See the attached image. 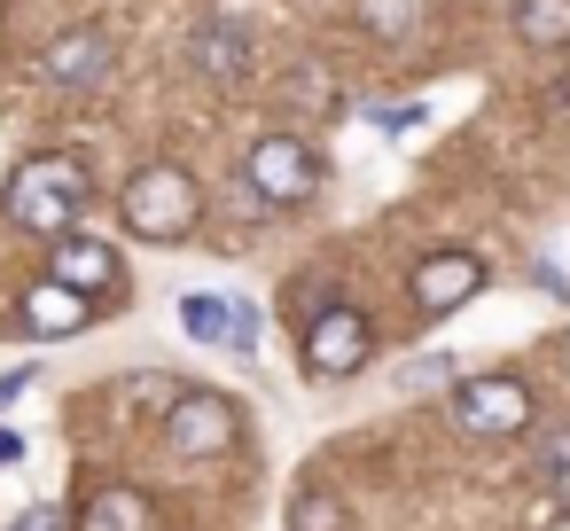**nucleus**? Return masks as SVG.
I'll return each mask as SVG.
<instances>
[{
    "mask_svg": "<svg viewBox=\"0 0 570 531\" xmlns=\"http://www.w3.org/2000/svg\"><path fill=\"white\" fill-rule=\"evenodd\" d=\"M9 219L24 227V235H48V243H63L79 219H87V204H95V173H87V157H71V149H32L17 173H9Z\"/></svg>",
    "mask_w": 570,
    "mask_h": 531,
    "instance_id": "obj_1",
    "label": "nucleus"
},
{
    "mask_svg": "<svg viewBox=\"0 0 570 531\" xmlns=\"http://www.w3.org/2000/svg\"><path fill=\"white\" fill-rule=\"evenodd\" d=\"M118 219H126V235H141V243H188V235L204 227V188H196L188 165H141V173L118 188Z\"/></svg>",
    "mask_w": 570,
    "mask_h": 531,
    "instance_id": "obj_2",
    "label": "nucleus"
},
{
    "mask_svg": "<svg viewBox=\"0 0 570 531\" xmlns=\"http://www.w3.org/2000/svg\"><path fill=\"white\" fill-rule=\"evenodd\" d=\"M243 188H250L266 212H297V204L321 188V149L297 141V134H258L250 157H243Z\"/></svg>",
    "mask_w": 570,
    "mask_h": 531,
    "instance_id": "obj_3",
    "label": "nucleus"
},
{
    "mask_svg": "<svg viewBox=\"0 0 570 531\" xmlns=\"http://www.w3.org/2000/svg\"><path fill=\"white\" fill-rule=\"evenodd\" d=\"M367 352H375V328H367L360 305H321V313L305 321V375L344 383V375L367 367Z\"/></svg>",
    "mask_w": 570,
    "mask_h": 531,
    "instance_id": "obj_4",
    "label": "nucleus"
},
{
    "mask_svg": "<svg viewBox=\"0 0 570 531\" xmlns=\"http://www.w3.org/2000/svg\"><path fill=\"white\" fill-rule=\"evenodd\" d=\"M453 422L469 437H515V430H531V383L523 375H469L453 391Z\"/></svg>",
    "mask_w": 570,
    "mask_h": 531,
    "instance_id": "obj_5",
    "label": "nucleus"
},
{
    "mask_svg": "<svg viewBox=\"0 0 570 531\" xmlns=\"http://www.w3.org/2000/svg\"><path fill=\"white\" fill-rule=\"evenodd\" d=\"M235 406L219 399V391H173V406H165V445L180 453V461H204V453H227L235 445Z\"/></svg>",
    "mask_w": 570,
    "mask_h": 531,
    "instance_id": "obj_6",
    "label": "nucleus"
},
{
    "mask_svg": "<svg viewBox=\"0 0 570 531\" xmlns=\"http://www.w3.org/2000/svg\"><path fill=\"white\" fill-rule=\"evenodd\" d=\"M110 71H118V48H110V32H102V24L63 32V40H48V56H40V79H48L56 95H95Z\"/></svg>",
    "mask_w": 570,
    "mask_h": 531,
    "instance_id": "obj_7",
    "label": "nucleus"
},
{
    "mask_svg": "<svg viewBox=\"0 0 570 531\" xmlns=\"http://www.w3.org/2000/svg\"><path fill=\"white\" fill-rule=\"evenodd\" d=\"M180 328H188L196 344H219V352H235V360H250V352H258V305H243V297L188 289V297H180Z\"/></svg>",
    "mask_w": 570,
    "mask_h": 531,
    "instance_id": "obj_8",
    "label": "nucleus"
},
{
    "mask_svg": "<svg viewBox=\"0 0 570 531\" xmlns=\"http://www.w3.org/2000/svg\"><path fill=\"white\" fill-rule=\"evenodd\" d=\"M414 305L438 321V313H461L476 289H484V258L476 250H430V258H414Z\"/></svg>",
    "mask_w": 570,
    "mask_h": 531,
    "instance_id": "obj_9",
    "label": "nucleus"
},
{
    "mask_svg": "<svg viewBox=\"0 0 570 531\" xmlns=\"http://www.w3.org/2000/svg\"><path fill=\"white\" fill-rule=\"evenodd\" d=\"M87 321H95V297H87V289H71V282H56V274H48V282H32V289L17 297V328H24V336H40V344L79 336Z\"/></svg>",
    "mask_w": 570,
    "mask_h": 531,
    "instance_id": "obj_10",
    "label": "nucleus"
},
{
    "mask_svg": "<svg viewBox=\"0 0 570 531\" xmlns=\"http://www.w3.org/2000/svg\"><path fill=\"white\" fill-rule=\"evenodd\" d=\"M188 63H196L204 79L235 87V79L250 71V24H243V17H204V24L188 32Z\"/></svg>",
    "mask_w": 570,
    "mask_h": 531,
    "instance_id": "obj_11",
    "label": "nucleus"
},
{
    "mask_svg": "<svg viewBox=\"0 0 570 531\" xmlns=\"http://www.w3.org/2000/svg\"><path fill=\"white\" fill-rule=\"evenodd\" d=\"M56 282L102 297V289H118V250L95 243V235H63V243H56Z\"/></svg>",
    "mask_w": 570,
    "mask_h": 531,
    "instance_id": "obj_12",
    "label": "nucleus"
},
{
    "mask_svg": "<svg viewBox=\"0 0 570 531\" xmlns=\"http://www.w3.org/2000/svg\"><path fill=\"white\" fill-rule=\"evenodd\" d=\"M79 531H157V500L141 484H102L79 508Z\"/></svg>",
    "mask_w": 570,
    "mask_h": 531,
    "instance_id": "obj_13",
    "label": "nucleus"
},
{
    "mask_svg": "<svg viewBox=\"0 0 570 531\" xmlns=\"http://www.w3.org/2000/svg\"><path fill=\"white\" fill-rule=\"evenodd\" d=\"M515 40L523 48H539V56H554V48H570V0H515Z\"/></svg>",
    "mask_w": 570,
    "mask_h": 531,
    "instance_id": "obj_14",
    "label": "nucleus"
},
{
    "mask_svg": "<svg viewBox=\"0 0 570 531\" xmlns=\"http://www.w3.org/2000/svg\"><path fill=\"white\" fill-rule=\"evenodd\" d=\"M422 24V0H360V32L367 40H406Z\"/></svg>",
    "mask_w": 570,
    "mask_h": 531,
    "instance_id": "obj_15",
    "label": "nucleus"
},
{
    "mask_svg": "<svg viewBox=\"0 0 570 531\" xmlns=\"http://www.w3.org/2000/svg\"><path fill=\"white\" fill-rule=\"evenodd\" d=\"M539 476H547L554 508H570V430H554V437L539 445Z\"/></svg>",
    "mask_w": 570,
    "mask_h": 531,
    "instance_id": "obj_16",
    "label": "nucleus"
},
{
    "mask_svg": "<svg viewBox=\"0 0 570 531\" xmlns=\"http://www.w3.org/2000/svg\"><path fill=\"white\" fill-rule=\"evenodd\" d=\"M289 531H344V508L336 500H297L289 508Z\"/></svg>",
    "mask_w": 570,
    "mask_h": 531,
    "instance_id": "obj_17",
    "label": "nucleus"
},
{
    "mask_svg": "<svg viewBox=\"0 0 570 531\" xmlns=\"http://www.w3.org/2000/svg\"><path fill=\"white\" fill-rule=\"evenodd\" d=\"M375 126H383V134H399V126H422V102H399V110H375Z\"/></svg>",
    "mask_w": 570,
    "mask_h": 531,
    "instance_id": "obj_18",
    "label": "nucleus"
},
{
    "mask_svg": "<svg viewBox=\"0 0 570 531\" xmlns=\"http://www.w3.org/2000/svg\"><path fill=\"white\" fill-rule=\"evenodd\" d=\"M24 383H32V367H9V375H0V406H9V399H24Z\"/></svg>",
    "mask_w": 570,
    "mask_h": 531,
    "instance_id": "obj_19",
    "label": "nucleus"
},
{
    "mask_svg": "<svg viewBox=\"0 0 570 531\" xmlns=\"http://www.w3.org/2000/svg\"><path fill=\"white\" fill-rule=\"evenodd\" d=\"M9 461H24V437H17V430H0V469H9Z\"/></svg>",
    "mask_w": 570,
    "mask_h": 531,
    "instance_id": "obj_20",
    "label": "nucleus"
},
{
    "mask_svg": "<svg viewBox=\"0 0 570 531\" xmlns=\"http://www.w3.org/2000/svg\"><path fill=\"white\" fill-rule=\"evenodd\" d=\"M24 531H56V508H32V515H24Z\"/></svg>",
    "mask_w": 570,
    "mask_h": 531,
    "instance_id": "obj_21",
    "label": "nucleus"
}]
</instances>
